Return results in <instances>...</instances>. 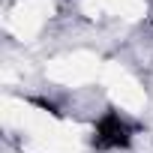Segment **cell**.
I'll return each instance as SVG.
<instances>
[{
  "mask_svg": "<svg viewBox=\"0 0 153 153\" xmlns=\"http://www.w3.org/2000/svg\"><path fill=\"white\" fill-rule=\"evenodd\" d=\"M135 138V126L120 114V111H105L96 123H93V147L102 150V153H111V150H126Z\"/></svg>",
  "mask_w": 153,
  "mask_h": 153,
  "instance_id": "6da1fadb",
  "label": "cell"
}]
</instances>
